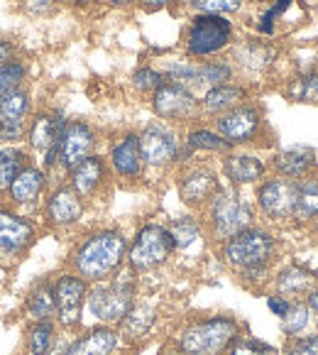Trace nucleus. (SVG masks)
Instances as JSON below:
<instances>
[{
	"instance_id": "1",
	"label": "nucleus",
	"mask_w": 318,
	"mask_h": 355,
	"mask_svg": "<svg viewBox=\"0 0 318 355\" xmlns=\"http://www.w3.org/2000/svg\"><path fill=\"white\" fill-rule=\"evenodd\" d=\"M127 260V238L115 228L94 230L73 248L71 270L89 284L105 282L121 270Z\"/></svg>"
},
{
	"instance_id": "2",
	"label": "nucleus",
	"mask_w": 318,
	"mask_h": 355,
	"mask_svg": "<svg viewBox=\"0 0 318 355\" xmlns=\"http://www.w3.org/2000/svg\"><path fill=\"white\" fill-rule=\"evenodd\" d=\"M137 297V272L130 265H123L113 277L105 282H96L89 287L86 306L98 324L118 326L121 319L130 311Z\"/></svg>"
},
{
	"instance_id": "3",
	"label": "nucleus",
	"mask_w": 318,
	"mask_h": 355,
	"mask_svg": "<svg viewBox=\"0 0 318 355\" xmlns=\"http://www.w3.org/2000/svg\"><path fill=\"white\" fill-rule=\"evenodd\" d=\"M240 336V324L233 316H206L179 331L177 345L184 355H225Z\"/></svg>"
},
{
	"instance_id": "4",
	"label": "nucleus",
	"mask_w": 318,
	"mask_h": 355,
	"mask_svg": "<svg viewBox=\"0 0 318 355\" xmlns=\"http://www.w3.org/2000/svg\"><path fill=\"white\" fill-rule=\"evenodd\" d=\"M209 211V228L215 241H228L230 235L240 233L242 228L255 220V206L238 187H223L213 193V199L206 204Z\"/></svg>"
},
{
	"instance_id": "5",
	"label": "nucleus",
	"mask_w": 318,
	"mask_h": 355,
	"mask_svg": "<svg viewBox=\"0 0 318 355\" xmlns=\"http://www.w3.org/2000/svg\"><path fill=\"white\" fill-rule=\"evenodd\" d=\"M235 42V22L225 15H191L184 32L188 59H213Z\"/></svg>"
},
{
	"instance_id": "6",
	"label": "nucleus",
	"mask_w": 318,
	"mask_h": 355,
	"mask_svg": "<svg viewBox=\"0 0 318 355\" xmlns=\"http://www.w3.org/2000/svg\"><path fill=\"white\" fill-rule=\"evenodd\" d=\"M276 255V241L270 230L260 225H247L240 233L230 235L220 245V257L233 270H252V267H270L272 257Z\"/></svg>"
},
{
	"instance_id": "7",
	"label": "nucleus",
	"mask_w": 318,
	"mask_h": 355,
	"mask_svg": "<svg viewBox=\"0 0 318 355\" xmlns=\"http://www.w3.org/2000/svg\"><path fill=\"white\" fill-rule=\"evenodd\" d=\"M167 81L188 86L191 91L211 89V86L235 81V67L228 59H206V62H191V59H169L159 67Z\"/></svg>"
},
{
	"instance_id": "8",
	"label": "nucleus",
	"mask_w": 318,
	"mask_h": 355,
	"mask_svg": "<svg viewBox=\"0 0 318 355\" xmlns=\"http://www.w3.org/2000/svg\"><path fill=\"white\" fill-rule=\"evenodd\" d=\"M150 105L157 121H164L169 125H191V123L201 121V105H198L196 91L177 84V81H164L150 96Z\"/></svg>"
},
{
	"instance_id": "9",
	"label": "nucleus",
	"mask_w": 318,
	"mask_h": 355,
	"mask_svg": "<svg viewBox=\"0 0 318 355\" xmlns=\"http://www.w3.org/2000/svg\"><path fill=\"white\" fill-rule=\"evenodd\" d=\"M213 130L228 142L230 147H245L260 140L265 132V110L255 101H245V103L235 105V108L225 110L223 115L213 118Z\"/></svg>"
},
{
	"instance_id": "10",
	"label": "nucleus",
	"mask_w": 318,
	"mask_h": 355,
	"mask_svg": "<svg viewBox=\"0 0 318 355\" xmlns=\"http://www.w3.org/2000/svg\"><path fill=\"white\" fill-rule=\"evenodd\" d=\"M177 252L174 238L167 225L147 223L135 233V241L127 248V265L135 272H150L169 262V257Z\"/></svg>"
},
{
	"instance_id": "11",
	"label": "nucleus",
	"mask_w": 318,
	"mask_h": 355,
	"mask_svg": "<svg viewBox=\"0 0 318 355\" xmlns=\"http://www.w3.org/2000/svg\"><path fill=\"white\" fill-rule=\"evenodd\" d=\"M137 137H140V152L145 167L167 169L172 164H179L184 142L177 125H169L164 121H152L137 132Z\"/></svg>"
},
{
	"instance_id": "12",
	"label": "nucleus",
	"mask_w": 318,
	"mask_h": 355,
	"mask_svg": "<svg viewBox=\"0 0 318 355\" xmlns=\"http://www.w3.org/2000/svg\"><path fill=\"white\" fill-rule=\"evenodd\" d=\"M86 297H89V282L78 277L76 272H62L54 277V309H57V326L67 331H73L81 326L86 309Z\"/></svg>"
},
{
	"instance_id": "13",
	"label": "nucleus",
	"mask_w": 318,
	"mask_h": 355,
	"mask_svg": "<svg viewBox=\"0 0 318 355\" xmlns=\"http://www.w3.org/2000/svg\"><path fill=\"white\" fill-rule=\"evenodd\" d=\"M37 238V225L10 204H0V262L22 260Z\"/></svg>"
},
{
	"instance_id": "14",
	"label": "nucleus",
	"mask_w": 318,
	"mask_h": 355,
	"mask_svg": "<svg viewBox=\"0 0 318 355\" xmlns=\"http://www.w3.org/2000/svg\"><path fill=\"white\" fill-rule=\"evenodd\" d=\"M32 113L35 103L25 86L0 96V145H20L27 135Z\"/></svg>"
},
{
	"instance_id": "15",
	"label": "nucleus",
	"mask_w": 318,
	"mask_h": 355,
	"mask_svg": "<svg viewBox=\"0 0 318 355\" xmlns=\"http://www.w3.org/2000/svg\"><path fill=\"white\" fill-rule=\"evenodd\" d=\"M98 147V130L89 121H69L59 140V164L64 174H69L86 157L96 155Z\"/></svg>"
},
{
	"instance_id": "16",
	"label": "nucleus",
	"mask_w": 318,
	"mask_h": 355,
	"mask_svg": "<svg viewBox=\"0 0 318 355\" xmlns=\"http://www.w3.org/2000/svg\"><path fill=\"white\" fill-rule=\"evenodd\" d=\"M255 201L265 218L270 220L294 218V209H297V182L284 177L265 179L257 187Z\"/></svg>"
},
{
	"instance_id": "17",
	"label": "nucleus",
	"mask_w": 318,
	"mask_h": 355,
	"mask_svg": "<svg viewBox=\"0 0 318 355\" xmlns=\"http://www.w3.org/2000/svg\"><path fill=\"white\" fill-rule=\"evenodd\" d=\"M84 211H86V201L73 191V187L69 182L57 184V187L47 193V199H44V206H42L44 223L57 230L76 225L78 220L84 218Z\"/></svg>"
},
{
	"instance_id": "18",
	"label": "nucleus",
	"mask_w": 318,
	"mask_h": 355,
	"mask_svg": "<svg viewBox=\"0 0 318 355\" xmlns=\"http://www.w3.org/2000/svg\"><path fill=\"white\" fill-rule=\"evenodd\" d=\"M177 189H179V199L184 204L193 206V209H201V206H206L213 199V193L220 189V179L215 174V169L209 167V164H186L179 172Z\"/></svg>"
},
{
	"instance_id": "19",
	"label": "nucleus",
	"mask_w": 318,
	"mask_h": 355,
	"mask_svg": "<svg viewBox=\"0 0 318 355\" xmlns=\"http://www.w3.org/2000/svg\"><path fill=\"white\" fill-rule=\"evenodd\" d=\"M69 118L59 108H39L32 113L30 125H27V150L35 155H44L52 147H59L62 132L67 128Z\"/></svg>"
},
{
	"instance_id": "20",
	"label": "nucleus",
	"mask_w": 318,
	"mask_h": 355,
	"mask_svg": "<svg viewBox=\"0 0 318 355\" xmlns=\"http://www.w3.org/2000/svg\"><path fill=\"white\" fill-rule=\"evenodd\" d=\"M108 167L123 182H137L145 172V162H142L140 152V137L135 130H125L110 142L108 150Z\"/></svg>"
},
{
	"instance_id": "21",
	"label": "nucleus",
	"mask_w": 318,
	"mask_h": 355,
	"mask_svg": "<svg viewBox=\"0 0 318 355\" xmlns=\"http://www.w3.org/2000/svg\"><path fill=\"white\" fill-rule=\"evenodd\" d=\"M276 57H279V49L260 37H247L242 42H233L230 47V64L235 67V71L240 69L245 73H265L267 69L274 67Z\"/></svg>"
},
{
	"instance_id": "22",
	"label": "nucleus",
	"mask_w": 318,
	"mask_h": 355,
	"mask_svg": "<svg viewBox=\"0 0 318 355\" xmlns=\"http://www.w3.org/2000/svg\"><path fill=\"white\" fill-rule=\"evenodd\" d=\"M223 174L230 187H252L260 184L267 174V162L255 152H245L240 147L223 155Z\"/></svg>"
},
{
	"instance_id": "23",
	"label": "nucleus",
	"mask_w": 318,
	"mask_h": 355,
	"mask_svg": "<svg viewBox=\"0 0 318 355\" xmlns=\"http://www.w3.org/2000/svg\"><path fill=\"white\" fill-rule=\"evenodd\" d=\"M49 187V172L39 164H25L15 179H12L10 189H8L6 199L10 206H20V209H30L37 201L42 199V193Z\"/></svg>"
},
{
	"instance_id": "24",
	"label": "nucleus",
	"mask_w": 318,
	"mask_h": 355,
	"mask_svg": "<svg viewBox=\"0 0 318 355\" xmlns=\"http://www.w3.org/2000/svg\"><path fill=\"white\" fill-rule=\"evenodd\" d=\"M69 184L73 187V191L81 196V199H94L96 193L108 184L110 179V167H108V159L103 155H91L86 157L84 162H78L71 172L67 174Z\"/></svg>"
},
{
	"instance_id": "25",
	"label": "nucleus",
	"mask_w": 318,
	"mask_h": 355,
	"mask_svg": "<svg viewBox=\"0 0 318 355\" xmlns=\"http://www.w3.org/2000/svg\"><path fill=\"white\" fill-rule=\"evenodd\" d=\"M250 96H252L250 86L240 84V81H228V84L211 86V89H206L204 96L198 98L201 118H218V115H223L225 110L250 101Z\"/></svg>"
},
{
	"instance_id": "26",
	"label": "nucleus",
	"mask_w": 318,
	"mask_h": 355,
	"mask_svg": "<svg viewBox=\"0 0 318 355\" xmlns=\"http://www.w3.org/2000/svg\"><path fill=\"white\" fill-rule=\"evenodd\" d=\"M121 345V334L113 326H94L78 338L69 340L64 355H113Z\"/></svg>"
},
{
	"instance_id": "27",
	"label": "nucleus",
	"mask_w": 318,
	"mask_h": 355,
	"mask_svg": "<svg viewBox=\"0 0 318 355\" xmlns=\"http://www.w3.org/2000/svg\"><path fill=\"white\" fill-rule=\"evenodd\" d=\"M313 167H316V150L308 145H292L272 157V169L276 172V177L294 179V182L311 174Z\"/></svg>"
},
{
	"instance_id": "28",
	"label": "nucleus",
	"mask_w": 318,
	"mask_h": 355,
	"mask_svg": "<svg viewBox=\"0 0 318 355\" xmlns=\"http://www.w3.org/2000/svg\"><path fill=\"white\" fill-rule=\"evenodd\" d=\"M25 316L27 321H54L57 309H54V279L44 277L30 287L25 297Z\"/></svg>"
},
{
	"instance_id": "29",
	"label": "nucleus",
	"mask_w": 318,
	"mask_h": 355,
	"mask_svg": "<svg viewBox=\"0 0 318 355\" xmlns=\"http://www.w3.org/2000/svg\"><path fill=\"white\" fill-rule=\"evenodd\" d=\"M154 321H157V311L150 304H132L130 311H127L121 319V324H118V334H121V338L135 343V340H142L150 334Z\"/></svg>"
},
{
	"instance_id": "30",
	"label": "nucleus",
	"mask_w": 318,
	"mask_h": 355,
	"mask_svg": "<svg viewBox=\"0 0 318 355\" xmlns=\"http://www.w3.org/2000/svg\"><path fill=\"white\" fill-rule=\"evenodd\" d=\"M182 142L188 147V150L196 155V152H206V155H225L233 147L209 125H198V123H191L186 125V132L182 135Z\"/></svg>"
},
{
	"instance_id": "31",
	"label": "nucleus",
	"mask_w": 318,
	"mask_h": 355,
	"mask_svg": "<svg viewBox=\"0 0 318 355\" xmlns=\"http://www.w3.org/2000/svg\"><path fill=\"white\" fill-rule=\"evenodd\" d=\"M313 282H316V277H313L306 267H299V265L284 267L274 279L276 294H282V297H287V299L289 297H301V294L306 297V294L313 289Z\"/></svg>"
},
{
	"instance_id": "32",
	"label": "nucleus",
	"mask_w": 318,
	"mask_h": 355,
	"mask_svg": "<svg viewBox=\"0 0 318 355\" xmlns=\"http://www.w3.org/2000/svg\"><path fill=\"white\" fill-rule=\"evenodd\" d=\"M30 164V150L20 145H6L0 150V196H6L12 179L20 174V169Z\"/></svg>"
},
{
	"instance_id": "33",
	"label": "nucleus",
	"mask_w": 318,
	"mask_h": 355,
	"mask_svg": "<svg viewBox=\"0 0 318 355\" xmlns=\"http://www.w3.org/2000/svg\"><path fill=\"white\" fill-rule=\"evenodd\" d=\"M318 218V174H306L297 179V209L294 220H311Z\"/></svg>"
},
{
	"instance_id": "34",
	"label": "nucleus",
	"mask_w": 318,
	"mask_h": 355,
	"mask_svg": "<svg viewBox=\"0 0 318 355\" xmlns=\"http://www.w3.org/2000/svg\"><path fill=\"white\" fill-rule=\"evenodd\" d=\"M57 321H32L27 326L25 348L27 355H49L57 343Z\"/></svg>"
},
{
	"instance_id": "35",
	"label": "nucleus",
	"mask_w": 318,
	"mask_h": 355,
	"mask_svg": "<svg viewBox=\"0 0 318 355\" xmlns=\"http://www.w3.org/2000/svg\"><path fill=\"white\" fill-rule=\"evenodd\" d=\"M287 96L294 103L318 105V69H308V71L289 78Z\"/></svg>"
},
{
	"instance_id": "36",
	"label": "nucleus",
	"mask_w": 318,
	"mask_h": 355,
	"mask_svg": "<svg viewBox=\"0 0 318 355\" xmlns=\"http://www.w3.org/2000/svg\"><path fill=\"white\" fill-rule=\"evenodd\" d=\"M299 0H272L270 6L262 10V15L257 17V35L262 37H274L279 20L287 17V12H292V8L297 6Z\"/></svg>"
},
{
	"instance_id": "37",
	"label": "nucleus",
	"mask_w": 318,
	"mask_h": 355,
	"mask_svg": "<svg viewBox=\"0 0 318 355\" xmlns=\"http://www.w3.org/2000/svg\"><path fill=\"white\" fill-rule=\"evenodd\" d=\"M193 15H238L245 8V0H186Z\"/></svg>"
},
{
	"instance_id": "38",
	"label": "nucleus",
	"mask_w": 318,
	"mask_h": 355,
	"mask_svg": "<svg viewBox=\"0 0 318 355\" xmlns=\"http://www.w3.org/2000/svg\"><path fill=\"white\" fill-rule=\"evenodd\" d=\"M169 233H172L177 250H188L201 238V223L196 218H191V216H182V218H177L169 225Z\"/></svg>"
},
{
	"instance_id": "39",
	"label": "nucleus",
	"mask_w": 318,
	"mask_h": 355,
	"mask_svg": "<svg viewBox=\"0 0 318 355\" xmlns=\"http://www.w3.org/2000/svg\"><path fill=\"white\" fill-rule=\"evenodd\" d=\"M27 76H30V69H27V64L22 59H12V62L3 64L0 67V96L25 86Z\"/></svg>"
},
{
	"instance_id": "40",
	"label": "nucleus",
	"mask_w": 318,
	"mask_h": 355,
	"mask_svg": "<svg viewBox=\"0 0 318 355\" xmlns=\"http://www.w3.org/2000/svg\"><path fill=\"white\" fill-rule=\"evenodd\" d=\"M167 81V76H164L162 71L157 67H150V64H145V67H137L135 71H132L130 76V84L135 91H140V94H147L152 96L159 86Z\"/></svg>"
},
{
	"instance_id": "41",
	"label": "nucleus",
	"mask_w": 318,
	"mask_h": 355,
	"mask_svg": "<svg viewBox=\"0 0 318 355\" xmlns=\"http://www.w3.org/2000/svg\"><path fill=\"white\" fill-rule=\"evenodd\" d=\"M308 321H311V311H308L306 302H292L289 311L282 316V331H284V336H289V338L299 336L308 326Z\"/></svg>"
},
{
	"instance_id": "42",
	"label": "nucleus",
	"mask_w": 318,
	"mask_h": 355,
	"mask_svg": "<svg viewBox=\"0 0 318 355\" xmlns=\"http://www.w3.org/2000/svg\"><path fill=\"white\" fill-rule=\"evenodd\" d=\"M225 355H279L274 345L265 343L260 338H250V336H238L235 343L228 348Z\"/></svg>"
},
{
	"instance_id": "43",
	"label": "nucleus",
	"mask_w": 318,
	"mask_h": 355,
	"mask_svg": "<svg viewBox=\"0 0 318 355\" xmlns=\"http://www.w3.org/2000/svg\"><path fill=\"white\" fill-rule=\"evenodd\" d=\"M282 355H318V334L294 336L292 343L284 348Z\"/></svg>"
},
{
	"instance_id": "44",
	"label": "nucleus",
	"mask_w": 318,
	"mask_h": 355,
	"mask_svg": "<svg viewBox=\"0 0 318 355\" xmlns=\"http://www.w3.org/2000/svg\"><path fill=\"white\" fill-rule=\"evenodd\" d=\"M267 306H270V311L274 313V316L282 319L284 313L289 311V306H292V302H289L287 297H282V294H270V297H267Z\"/></svg>"
},
{
	"instance_id": "45",
	"label": "nucleus",
	"mask_w": 318,
	"mask_h": 355,
	"mask_svg": "<svg viewBox=\"0 0 318 355\" xmlns=\"http://www.w3.org/2000/svg\"><path fill=\"white\" fill-rule=\"evenodd\" d=\"M267 275H270V267H252V270H242L240 272L242 282H247V284H260V282H265Z\"/></svg>"
},
{
	"instance_id": "46",
	"label": "nucleus",
	"mask_w": 318,
	"mask_h": 355,
	"mask_svg": "<svg viewBox=\"0 0 318 355\" xmlns=\"http://www.w3.org/2000/svg\"><path fill=\"white\" fill-rule=\"evenodd\" d=\"M174 3H177V0H137V6L145 12H159V10H164V8L174 6Z\"/></svg>"
},
{
	"instance_id": "47",
	"label": "nucleus",
	"mask_w": 318,
	"mask_h": 355,
	"mask_svg": "<svg viewBox=\"0 0 318 355\" xmlns=\"http://www.w3.org/2000/svg\"><path fill=\"white\" fill-rule=\"evenodd\" d=\"M12 59H17L15 54V44L8 42V40H0V67L8 62H12Z\"/></svg>"
},
{
	"instance_id": "48",
	"label": "nucleus",
	"mask_w": 318,
	"mask_h": 355,
	"mask_svg": "<svg viewBox=\"0 0 318 355\" xmlns=\"http://www.w3.org/2000/svg\"><path fill=\"white\" fill-rule=\"evenodd\" d=\"M306 306H308V311L316 316V324H318V289H311V292L306 294Z\"/></svg>"
},
{
	"instance_id": "49",
	"label": "nucleus",
	"mask_w": 318,
	"mask_h": 355,
	"mask_svg": "<svg viewBox=\"0 0 318 355\" xmlns=\"http://www.w3.org/2000/svg\"><path fill=\"white\" fill-rule=\"evenodd\" d=\"M103 3L108 8H130V6H135L137 0H103Z\"/></svg>"
},
{
	"instance_id": "50",
	"label": "nucleus",
	"mask_w": 318,
	"mask_h": 355,
	"mask_svg": "<svg viewBox=\"0 0 318 355\" xmlns=\"http://www.w3.org/2000/svg\"><path fill=\"white\" fill-rule=\"evenodd\" d=\"M62 3H67V6H71V8H86V6H91V3H96V0H62Z\"/></svg>"
},
{
	"instance_id": "51",
	"label": "nucleus",
	"mask_w": 318,
	"mask_h": 355,
	"mask_svg": "<svg viewBox=\"0 0 318 355\" xmlns=\"http://www.w3.org/2000/svg\"><path fill=\"white\" fill-rule=\"evenodd\" d=\"M162 355H184V353L177 348V345L172 343V345H164V348H162Z\"/></svg>"
},
{
	"instance_id": "52",
	"label": "nucleus",
	"mask_w": 318,
	"mask_h": 355,
	"mask_svg": "<svg viewBox=\"0 0 318 355\" xmlns=\"http://www.w3.org/2000/svg\"><path fill=\"white\" fill-rule=\"evenodd\" d=\"M3 282H6V270L0 267V287H3Z\"/></svg>"
},
{
	"instance_id": "53",
	"label": "nucleus",
	"mask_w": 318,
	"mask_h": 355,
	"mask_svg": "<svg viewBox=\"0 0 318 355\" xmlns=\"http://www.w3.org/2000/svg\"><path fill=\"white\" fill-rule=\"evenodd\" d=\"M245 3H272V0H245Z\"/></svg>"
},
{
	"instance_id": "54",
	"label": "nucleus",
	"mask_w": 318,
	"mask_h": 355,
	"mask_svg": "<svg viewBox=\"0 0 318 355\" xmlns=\"http://www.w3.org/2000/svg\"><path fill=\"white\" fill-rule=\"evenodd\" d=\"M313 230H316V235H318V218H316V225H313Z\"/></svg>"
}]
</instances>
